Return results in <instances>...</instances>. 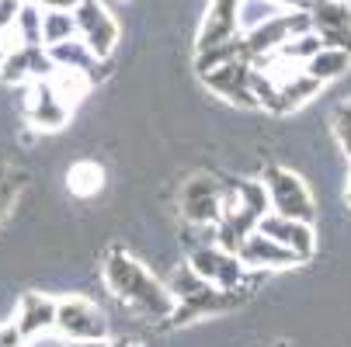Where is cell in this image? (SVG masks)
<instances>
[{"label":"cell","mask_w":351,"mask_h":347,"mask_svg":"<svg viewBox=\"0 0 351 347\" xmlns=\"http://www.w3.org/2000/svg\"><path fill=\"white\" fill-rule=\"evenodd\" d=\"M237 257L243 261V268L247 271H278V268H295V264H303L299 261L289 246H282L278 240H271V236H265L261 229H254V233H247L243 236V243L237 246Z\"/></svg>","instance_id":"obj_13"},{"label":"cell","mask_w":351,"mask_h":347,"mask_svg":"<svg viewBox=\"0 0 351 347\" xmlns=\"http://www.w3.org/2000/svg\"><path fill=\"white\" fill-rule=\"evenodd\" d=\"M348 202H351V188H348Z\"/></svg>","instance_id":"obj_32"},{"label":"cell","mask_w":351,"mask_h":347,"mask_svg":"<svg viewBox=\"0 0 351 347\" xmlns=\"http://www.w3.org/2000/svg\"><path fill=\"white\" fill-rule=\"evenodd\" d=\"M56 330L66 340H108V320L94 303L70 295L56 303Z\"/></svg>","instance_id":"obj_8"},{"label":"cell","mask_w":351,"mask_h":347,"mask_svg":"<svg viewBox=\"0 0 351 347\" xmlns=\"http://www.w3.org/2000/svg\"><path fill=\"white\" fill-rule=\"evenodd\" d=\"M310 28H313V25H310L306 8H285V11H278L275 18L261 21L258 28L243 31V49H247L250 60H261V56H271L275 49L285 45L292 35L310 31Z\"/></svg>","instance_id":"obj_4"},{"label":"cell","mask_w":351,"mask_h":347,"mask_svg":"<svg viewBox=\"0 0 351 347\" xmlns=\"http://www.w3.org/2000/svg\"><path fill=\"white\" fill-rule=\"evenodd\" d=\"M25 347H66V344H60V340H49V337L42 333V337H35V340H25Z\"/></svg>","instance_id":"obj_30"},{"label":"cell","mask_w":351,"mask_h":347,"mask_svg":"<svg viewBox=\"0 0 351 347\" xmlns=\"http://www.w3.org/2000/svg\"><path fill=\"white\" fill-rule=\"evenodd\" d=\"M265 191H268V205L271 212L285 216V219H299V222H313L317 209H313V198L306 191V184L299 181L292 170L282 167H268L261 177Z\"/></svg>","instance_id":"obj_3"},{"label":"cell","mask_w":351,"mask_h":347,"mask_svg":"<svg viewBox=\"0 0 351 347\" xmlns=\"http://www.w3.org/2000/svg\"><path fill=\"white\" fill-rule=\"evenodd\" d=\"M14 330L21 333V340H35L49 330H56V299H49L42 292H25L18 299Z\"/></svg>","instance_id":"obj_15"},{"label":"cell","mask_w":351,"mask_h":347,"mask_svg":"<svg viewBox=\"0 0 351 347\" xmlns=\"http://www.w3.org/2000/svg\"><path fill=\"white\" fill-rule=\"evenodd\" d=\"M344 4H351V0H344Z\"/></svg>","instance_id":"obj_35"},{"label":"cell","mask_w":351,"mask_h":347,"mask_svg":"<svg viewBox=\"0 0 351 347\" xmlns=\"http://www.w3.org/2000/svg\"><path fill=\"white\" fill-rule=\"evenodd\" d=\"M105 285L112 288V295L119 303H125L132 313L146 316V320H167L174 309V295L164 281H157L132 254L125 250H112L101 264Z\"/></svg>","instance_id":"obj_1"},{"label":"cell","mask_w":351,"mask_h":347,"mask_svg":"<svg viewBox=\"0 0 351 347\" xmlns=\"http://www.w3.org/2000/svg\"><path fill=\"white\" fill-rule=\"evenodd\" d=\"M77 35L73 11H42V45H56Z\"/></svg>","instance_id":"obj_21"},{"label":"cell","mask_w":351,"mask_h":347,"mask_svg":"<svg viewBox=\"0 0 351 347\" xmlns=\"http://www.w3.org/2000/svg\"><path fill=\"white\" fill-rule=\"evenodd\" d=\"M188 268L202 281L216 285V288H247V268H243V261L233 250H223L216 240L198 243L195 250L188 254Z\"/></svg>","instance_id":"obj_5"},{"label":"cell","mask_w":351,"mask_h":347,"mask_svg":"<svg viewBox=\"0 0 351 347\" xmlns=\"http://www.w3.org/2000/svg\"><path fill=\"white\" fill-rule=\"evenodd\" d=\"M14 31H18V45H42V8L25 0L14 21Z\"/></svg>","instance_id":"obj_23"},{"label":"cell","mask_w":351,"mask_h":347,"mask_svg":"<svg viewBox=\"0 0 351 347\" xmlns=\"http://www.w3.org/2000/svg\"><path fill=\"white\" fill-rule=\"evenodd\" d=\"M278 4H285V8H303V0H278Z\"/></svg>","instance_id":"obj_31"},{"label":"cell","mask_w":351,"mask_h":347,"mask_svg":"<svg viewBox=\"0 0 351 347\" xmlns=\"http://www.w3.org/2000/svg\"><path fill=\"white\" fill-rule=\"evenodd\" d=\"M125 347H136V344H125Z\"/></svg>","instance_id":"obj_34"},{"label":"cell","mask_w":351,"mask_h":347,"mask_svg":"<svg viewBox=\"0 0 351 347\" xmlns=\"http://www.w3.org/2000/svg\"><path fill=\"white\" fill-rule=\"evenodd\" d=\"M101 167L97 164H77L73 170H70V191L73 194H80V198H90V194H97L101 191Z\"/></svg>","instance_id":"obj_25"},{"label":"cell","mask_w":351,"mask_h":347,"mask_svg":"<svg viewBox=\"0 0 351 347\" xmlns=\"http://www.w3.org/2000/svg\"><path fill=\"white\" fill-rule=\"evenodd\" d=\"M320 49H324V42H320V35L310 28V31H299V35H292L285 45H278L275 49V60H282V63H299V66H303L310 56H317L320 53Z\"/></svg>","instance_id":"obj_20"},{"label":"cell","mask_w":351,"mask_h":347,"mask_svg":"<svg viewBox=\"0 0 351 347\" xmlns=\"http://www.w3.org/2000/svg\"><path fill=\"white\" fill-rule=\"evenodd\" d=\"M0 347H25V340H21V333L14 330V323L0 330Z\"/></svg>","instance_id":"obj_29"},{"label":"cell","mask_w":351,"mask_h":347,"mask_svg":"<svg viewBox=\"0 0 351 347\" xmlns=\"http://www.w3.org/2000/svg\"><path fill=\"white\" fill-rule=\"evenodd\" d=\"M250 73H254V63H250L247 56H240V60H230V63H223V66L202 73V80H206L219 97H226L230 105L258 108V97H254V90H250Z\"/></svg>","instance_id":"obj_11"},{"label":"cell","mask_w":351,"mask_h":347,"mask_svg":"<svg viewBox=\"0 0 351 347\" xmlns=\"http://www.w3.org/2000/svg\"><path fill=\"white\" fill-rule=\"evenodd\" d=\"M258 229L271 240H278L282 246H289V250L299 257V261H310L313 250H317V233H313V222H299V219H285L278 212H268Z\"/></svg>","instance_id":"obj_14"},{"label":"cell","mask_w":351,"mask_h":347,"mask_svg":"<svg viewBox=\"0 0 351 347\" xmlns=\"http://www.w3.org/2000/svg\"><path fill=\"white\" fill-rule=\"evenodd\" d=\"M32 4H38L42 11H73L80 0H32Z\"/></svg>","instance_id":"obj_28"},{"label":"cell","mask_w":351,"mask_h":347,"mask_svg":"<svg viewBox=\"0 0 351 347\" xmlns=\"http://www.w3.org/2000/svg\"><path fill=\"white\" fill-rule=\"evenodd\" d=\"M49 49V60H53L56 66H66V70H80V73H87L90 77V83H97L108 70V60H97L90 49L73 35V38H66V42H56V45H45Z\"/></svg>","instance_id":"obj_17"},{"label":"cell","mask_w":351,"mask_h":347,"mask_svg":"<svg viewBox=\"0 0 351 347\" xmlns=\"http://www.w3.org/2000/svg\"><path fill=\"white\" fill-rule=\"evenodd\" d=\"M334 132H337V142H341V150L351 157V101L341 105L334 112Z\"/></svg>","instance_id":"obj_27"},{"label":"cell","mask_w":351,"mask_h":347,"mask_svg":"<svg viewBox=\"0 0 351 347\" xmlns=\"http://www.w3.org/2000/svg\"><path fill=\"white\" fill-rule=\"evenodd\" d=\"M223 184L209 174H195L181 188V216L195 229H216L223 219Z\"/></svg>","instance_id":"obj_6"},{"label":"cell","mask_w":351,"mask_h":347,"mask_svg":"<svg viewBox=\"0 0 351 347\" xmlns=\"http://www.w3.org/2000/svg\"><path fill=\"white\" fill-rule=\"evenodd\" d=\"M351 66V53L348 49H320L317 56H310L306 63H303V70L310 73V77H317L320 83H327V80H337L344 70Z\"/></svg>","instance_id":"obj_18"},{"label":"cell","mask_w":351,"mask_h":347,"mask_svg":"<svg viewBox=\"0 0 351 347\" xmlns=\"http://www.w3.org/2000/svg\"><path fill=\"white\" fill-rule=\"evenodd\" d=\"M70 105L63 97L49 87V80H32L25 83V115L35 129H45V132H56L70 122Z\"/></svg>","instance_id":"obj_10"},{"label":"cell","mask_w":351,"mask_h":347,"mask_svg":"<svg viewBox=\"0 0 351 347\" xmlns=\"http://www.w3.org/2000/svg\"><path fill=\"white\" fill-rule=\"evenodd\" d=\"M73 21H77V38L90 53L97 60H112L115 45H119V25L101 0H80L73 8Z\"/></svg>","instance_id":"obj_7"},{"label":"cell","mask_w":351,"mask_h":347,"mask_svg":"<svg viewBox=\"0 0 351 347\" xmlns=\"http://www.w3.org/2000/svg\"><path fill=\"white\" fill-rule=\"evenodd\" d=\"M171 295H174V309H171V326H188L195 320L206 316H223L233 313L237 306L247 303V288H216L209 281H202L188 264H181L171 274Z\"/></svg>","instance_id":"obj_2"},{"label":"cell","mask_w":351,"mask_h":347,"mask_svg":"<svg viewBox=\"0 0 351 347\" xmlns=\"http://www.w3.org/2000/svg\"><path fill=\"white\" fill-rule=\"evenodd\" d=\"M278 11H285V4H278V0H240V14H237L240 35L250 31V28H258L268 18H275Z\"/></svg>","instance_id":"obj_22"},{"label":"cell","mask_w":351,"mask_h":347,"mask_svg":"<svg viewBox=\"0 0 351 347\" xmlns=\"http://www.w3.org/2000/svg\"><path fill=\"white\" fill-rule=\"evenodd\" d=\"M18 188H21V174H11V170L0 174V222H4V219H8V212L14 209Z\"/></svg>","instance_id":"obj_26"},{"label":"cell","mask_w":351,"mask_h":347,"mask_svg":"<svg viewBox=\"0 0 351 347\" xmlns=\"http://www.w3.org/2000/svg\"><path fill=\"white\" fill-rule=\"evenodd\" d=\"M25 0H0V60L4 53L18 45V31H14V21H18V11H21Z\"/></svg>","instance_id":"obj_24"},{"label":"cell","mask_w":351,"mask_h":347,"mask_svg":"<svg viewBox=\"0 0 351 347\" xmlns=\"http://www.w3.org/2000/svg\"><path fill=\"white\" fill-rule=\"evenodd\" d=\"M53 70H56V63L49 60L45 45H14L0 60V80L14 83V87H25L32 80H45Z\"/></svg>","instance_id":"obj_12"},{"label":"cell","mask_w":351,"mask_h":347,"mask_svg":"<svg viewBox=\"0 0 351 347\" xmlns=\"http://www.w3.org/2000/svg\"><path fill=\"white\" fill-rule=\"evenodd\" d=\"M45 80H49V87H53V90L63 97V101H66L70 108H73V105L80 101V97L90 90V77H87V73H80V70H66V66H56Z\"/></svg>","instance_id":"obj_19"},{"label":"cell","mask_w":351,"mask_h":347,"mask_svg":"<svg viewBox=\"0 0 351 347\" xmlns=\"http://www.w3.org/2000/svg\"><path fill=\"white\" fill-rule=\"evenodd\" d=\"M306 14L327 49H348L351 53V4H344V0H310Z\"/></svg>","instance_id":"obj_9"},{"label":"cell","mask_w":351,"mask_h":347,"mask_svg":"<svg viewBox=\"0 0 351 347\" xmlns=\"http://www.w3.org/2000/svg\"><path fill=\"white\" fill-rule=\"evenodd\" d=\"M306 4H310V0H303V8H306Z\"/></svg>","instance_id":"obj_33"},{"label":"cell","mask_w":351,"mask_h":347,"mask_svg":"<svg viewBox=\"0 0 351 347\" xmlns=\"http://www.w3.org/2000/svg\"><path fill=\"white\" fill-rule=\"evenodd\" d=\"M237 14H240V0H213L209 11H206V21L198 28V49H209V45H219L233 35H240V25H237Z\"/></svg>","instance_id":"obj_16"}]
</instances>
